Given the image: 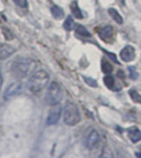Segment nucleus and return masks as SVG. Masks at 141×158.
I'll return each instance as SVG.
<instances>
[{
  "label": "nucleus",
  "instance_id": "1",
  "mask_svg": "<svg viewBox=\"0 0 141 158\" xmlns=\"http://www.w3.org/2000/svg\"><path fill=\"white\" fill-rule=\"evenodd\" d=\"M37 66V63L33 60L30 59H20V60L14 61L11 65V71L14 74V77L19 79H23L28 77L30 73L34 71V69Z\"/></svg>",
  "mask_w": 141,
  "mask_h": 158
},
{
  "label": "nucleus",
  "instance_id": "2",
  "mask_svg": "<svg viewBox=\"0 0 141 158\" xmlns=\"http://www.w3.org/2000/svg\"><path fill=\"white\" fill-rule=\"evenodd\" d=\"M49 74L43 70L35 72L29 80V90L32 93L41 92L49 83Z\"/></svg>",
  "mask_w": 141,
  "mask_h": 158
},
{
  "label": "nucleus",
  "instance_id": "3",
  "mask_svg": "<svg viewBox=\"0 0 141 158\" xmlns=\"http://www.w3.org/2000/svg\"><path fill=\"white\" fill-rule=\"evenodd\" d=\"M63 91L58 82H52L47 89V92L45 94V101L50 105H55L62 101Z\"/></svg>",
  "mask_w": 141,
  "mask_h": 158
},
{
  "label": "nucleus",
  "instance_id": "4",
  "mask_svg": "<svg viewBox=\"0 0 141 158\" xmlns=\"http://www.w3.org/2000/svg\"><path fill=\"white\" fill-rule=\"evenodd\" d=\"M81 121L79 107L73 103H67L64 107V122L70 126H74Z\"/></svg>",
  "mask_w": 141,
  "mask_h": 158
},
{
  "label": "nucleus",
  "instance_id": "5",
  "mask_svg": "<svg viewBox=\"0 0 141 158\" xmlns=\"http://www.w3.org/2000/svg\"><path fill=\"white\" fill-rule=\"evenodd\" d=\"M22 91H23V84H22L21 82H14V83H12V84L6 90L3 98H5V100H10V98L19 95Z\"/></svg>",
  "mask_w": 141,
  "mask_h": 158
},
{
  "label": "nucleus",
  "instance_id": "6",
  "mask_svg": "<svg viewBox=\"0 0 141 158\" xmlns=\"http://www.w3.org/2000/svg\"><path fill=\"white\" fill-rule=\"evenodd\" d=\"M61 113H62V107L60 104H55L52 105V108L50 110V113L47 116L46 124L47 125H54L58 122V119L61 118Z\"/></svg>",
  "mask_w": 141,
  "mask_h": 158
},
{
  "label": "nucleus",
  "instance_id": "7",
  "mask_svg": "<svg viewBox=\"0 0 141 158\" xmlns=\"http://www.w3.org/2000/svg\"><path fill=\"white\" fill-rule=\"evenodd\" d=\"M99 143V134L97 131H91L84 140V145L88 149H94Z\"/></svg>",
  "mask_w": 141,
  "mask_h": 158
},
{
  "label": "nucleus",
  "instance_id": "8",
  "mask_svg": "<svg viewBox=\"0 0 141 158\" xmlns=\"http://www.w3.org/2000/svg\"><path fill=\"white\" fill-rule=\"evenodd\" d=\"M135 56H136V50L135 48L131 47V45H127L121 50L120 52V56L123 59V61L125 62H130L135 59Z\"/></svg>",
  "mask_w": 141,
  "mask_h": 158
},
{
  "label": "nucleus",
  "instance_id": "9",
  "mask_svg": "<svg viewBox=\"0 0 141 158\" xmlns=\"http://www.w3.org/2000/svg\"><path fill=\"white\" fill-rule=\"evenodd\" d=\"M14 48L9 44L0 43V60H5L14 53Z\"/></svg>",
  "mask_w": 141,
  "mask_h": 158
},
{
  "label": "nucleus",
  "instance_id": "10",
  "mask_svg": "<svg viewBox=\"0 0 141 158\" xmlns=\"http://www.w3.org/2000/svg\"><path fill=\"white\" fill-rule=\"evenodd\" d=\"M98 30V34H99V37L102 38L103 40H106V39H109L114 35V29H112L111 26H106V27H103L102 29H97Z\"/></svg>",
  "mask_w": 141,
  "mask_h": 158
},
{
  "label": "nucleus",
  "instance_id": "11",
  "mask_svg": "<svg viewBox=\"0 0 141 158\" xmlns=\"http://www.w3.org/2000/svg\"><path fill=\"white\" fill-rule=\"evenodd\" d=\"M128 136L132 143H138L141 139V131L137 127H130L127 129Z\"/></svg>",
  "mask_w": 141,
  "mask_h": 158
},
{
  "label": "nucleus",
  "instance_id": "12",
  "mask_svg": "<svg viewBox=\"0 0 141 158\" xmlns=\"http://www.w3.org/2000/svg\"><path fill=\"white\" fill-rule=\"evenodd\" d=\"M70 11H72V13L74 15V17L77 19H83V12H82V10L79 9V5H77V1H72L70 2Z\"/></svg>",
  "mask_w": 141,
  "mask_h": 158
},
{
  "label": "nucleus",
  "instance_id": "13",
  "mask_svg": "<svg viewBox=\"0 0 141 158\" xmlns=\"http://www.w3.org/2000/svg\"><path fill=\"white\" fill-rule=\"evenodd\" d=\"M108 12H109V15H110V17H111L114 20H115L116 22H117L118 24H121L123 22V17L119 15V12H118L116 9H114V8H109L108 9Z\"/></svg>",
  "mask_w": 141,
  "mask_h": 158
},
{
  "label": "nucleus",
  "instance_id": "14",
  "mask_svg": "<svg viewBox=\"0 0 141 158\" xmlns=\"http://www.w3.org/2000/svg\"><path fill=\"white\" fill-rule=\"evenodd\" d=\"M51 12H52V16L54 17L55 19H62L63 16H64V11L61 7L58 6H52L51 8Z\"/></svg>",
  "mask_w": 141,
  "mask_h": 158
},
{
  "label": "nucleus",
  "instance_id": "15",
  "mask_svg": "<svg viewBox=\"0 0 141 158\" xmlns=\"http://www.w3.org/2000/svg\"><path fill=\"white\" fill-rule=\"evenodd\" d=\"M102 70H103V72H104V73L109 74V73H111V72H112L114 68H112V65L109 63V62H108L107 60H106V59H103V60H102Z\"/></svg>",
  "mask_w": 141,
  "mask_h": 158
},
{
  "label": "nucleus",
  "instance_id": "16",
  "mask_svg": "<svg viewBox=\"0 0 141 158\" xmlns=\"http://www.w3.org/2000/svg\"><path fill=\"white\" fill-rule=\"evenodd\" d=\"M75 31L77 34H79V35H82V37H91V33H89L88 31L86 30V28L84 26H82V24H77L75 28Z\"/></svg>",
  "mask_w": 141,
  "mask_h": 158
},
{
  "label": "nucleus",
  "instance_id": "17",
  "mask_svg": "<svg viewBox=\"0 0 141 158\" xmlns=\"http://www.w3.org/2000/svg\"><path fill=\"white\" fill-rule=\"evenodd\" d=\"M74 26H75V23H74L73 18H72L70 16H68L67 18H66V21L64 22V24H63L64 29H65L66 31H70V30H73Z\"/></svg>",
  "mask_w": 141,
  "mask_h": 158
},
{
  "label": "nucleus",
  "instance_id": "18",
  "mask_svg": "<svg viewBox=\"0 0 141 158\" xmlns=\"http://www.w3.org/2000/svg\"><path fill=\"white\" fill-rule=\"evenodd\" d=\"M104 83L108 89L112 90L114 86H115V79H114L111 75H106V77H104Z\"/></svg>",
  "mask_w": 141,
  "mask_h": 158
},
{
  "label": "nucleus",
  "instance_id": "19",
  "mask_svg": "<svg viewBox=\"0 0 141 158\" xmlns=\"http://www.w3.org/2000/svg\"><path fill=\"white\" fill-rule=\"evenodd\" d=\"M129 95H130V98H132L133 102L140 103V104H141V95L139 94L136 90H130V91H129Z\"/></svg>",
  "mask_w": 141,
  "mask_h": 158
},
{
  "label": "nucleus",
  "instance_id": "20",
  "mask_svg": "<svg viewBox=\"0 0 141 158\" xmlns=\"http://www.w3.org/2000/svg\"><path fill=\"white\" fill-rule=\"evenodd\" d=\"M128 71H129V73H130V79L131 80H137L139 77V73L137 72V70H136V68L135 66H129L128 68Z\"/></svg>",
  "mask_w": 141,
  "mask_h": 158
},
{
  "label": "nucleus",
  "instance_id": "21",
  "mask_svg": "<svg viewBox=\"0 0 141 158\" xmlns=\"http://www.w3.org/2000/svg\"><path fill=\"white\" fill-rule=\"evenodd\" d=\"M2 33L3 35H5V38L7 40H12L13 39V34L10 32V30L8 29V28H5V27H2Z\"/></svg>",
  "mask_w": 141,
  "mask_h": 158
},
{
  "label": "nucleus",
  "instance_id": "22",
  "mask_svg": "<svg viewBox=\"0 0 141 158\" xmlns=\"http://www.w3.org/2000/svg\"><path fill=\"white\" fill-rule=\"evenodd\" d=\"M83 79L85 80V82H86V83L89 85V86H91V87H97V82L95 81L94 79H91V77H83Z\"/></svg>",
  "mask_w": 141,
  "mask_h": 158
},
{
  "label": "nucleus",
  "instance_id": "23",
  "mask_svg": "<svg viewBox=\"0 0 141 158\" xmlns=\"http://www.w3.org/2000/svg\"><path fill=\"white\" fill-rule=\"evenodd\" d=\"M14 3L21 8H26L28 7V0H13Z\"/></svg>",
  "mask_w": 141,
  "mask_h": 158
},
{
  "label": "nucleus",
  "instance_id": "24",
  "mask_svg": "<svg viewBox=\"0 0 141 158\" xmlns=\"http://www.w3.org/2000/svg\"><path fill=\"white\" fill-rule=\"evenodd\" d=\"M106 54H108V56H110V59H111V60H114L116 62V63H117L118 61H117V58H116V56L115 54H114V53H110V52H108V51H106Z\"/></svg>",
  "mask_w": 141,
  "mask_h": 158
},
{
  "label": "nucleus",
  "instance_id": "25",
  "mask_svg": "<svg viewBox=\"0 0 141 158\" xmlns=\"http://www.w3.org/2000/svg\"><path fill=\"white\" fill-rule=\"evenodd\" d=\"M136 156L137 157H141V152L140 153H136Z\"/></svg>",
  "mask_w": 141,
  "mask_h": 158
}]
</instances>
